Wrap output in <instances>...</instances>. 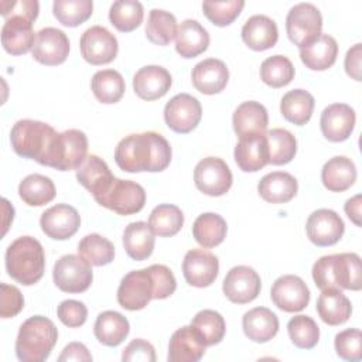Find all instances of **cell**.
<instances>
[{"label":"cell","instance_id":"6da1fadb","mask_svg":"<svg viewBox=\"0 0 362 362\" xmlns=\"http://www.w3.org/2000/svg\"><path fill=\"white\" fill-rule=\"evenodd\" d=\"M170 143L156 132L134 133L123 137L115 148V161L126 173H158L171 161Z\"/></svg>","mask_w":362,"mask_h":362},{"label":"cell","instance_id":"7a4b0ae2","mask_svg":"<svg viewBox=\"0 0 362 362\" xmlns=\"http://www.w3.org/2000/svg\"><path fill=\"white\" fill-rule=\"evenodd\" d=\"M58 140L59 133L52 126L31 119L16 122L10 132L11 147L18 156L52 168L57 161Z\"/></svg>","mask_w":362,"mask_h":362},{"label":"cell","instance_id":"3957f363","mask_svg":"<svg viewBox=\"0 0 362 362\" xmlns=\"http://www.w3.org/2000/svg\"><path fill=\"white\" fill-rule=\"evenodd\" d=\"M313 279L321 291L327 288L358 291L362 287L361 257L356 253L322 256L313 266Z\"/></svg>","mask_w":362,"mask_h":362},{"label":"cell","instance_id":"277c9868","mask_svg":"<svg viewBox=\"0 0 362 362\" xmlns=\"http://www.w3.org/2000/svg\"><path fill=\"white\" fill-rule=\"evenodd\" d=\"M45 255L41 243L33 236H20L6 250V270L23 286H33L44 274Z\"/></svg>","mask_w":362,"mask_h":362},{"label":"cell","instance_id":"5b68a950","mask_svg":"<svg viewBox=\"0 0 362 362\" xmlns=\"http://www.w3.org/2000/svg\"><path fill=\"white\" fill-rule=\"evenodd\" d=\"M58 339V329L54 322L42 315L25 320L16 339V355L21 362L45 361Z\"/></svg>","mask_w":362,"mask_h":362},{"label":"cell","instance_id":"8992f818","mask_svg":"<svg viewBox=\"0 0 362 362\" xmlns=\"http://www.w3.org/2000/svg\"><path fill=\"white\" fill-rule=\"evenodd\" d=\"M95 201L119 215H133L144 208L146 191L134 181L115 178L109 188Z\"/></svg>","mask_w":362,"mask_h":362},{"label":"cell","instance_id":"52a82bcc","mask_svg":"<svg viewBox=\"0 0 362 362\" xmlns=\"http://www.w3.org/2000/svg\"><path fill=\"white\" fill-rule=\"evenodd\" d=\"M322 28V16L311 3H298L290 8L286 17V31L298 48L315 41Z\"/></svg>","mask_w":362,"mask_h":362},{"label":"cell","instance_id":"ba28073f","mask_svg":"<svg viewBox=\"0 0 362 362\" xmlns=\"http://www.w3.org/2000/svg\"><path fill=\"white\" fill-rule=\"evenodd\" d=\"M55 286L65 293L86 291L93 280L90 264L79 255H64L52 270Z\"/></svg>","mask_w":362,"mask_h":362},{"label":"cell","instance_id":"9c48e42d","mask_svg":"<svg viewBox=\"0 0 362 362\" xmlns=\"http://www.w3.org/2000/svg\"><path fill=\"white\" fill-rule=\"evenodd\" d=\"M154 294V280L147 269L132 270L120 281L117 288V303L129 311L144 308Z\"/></svg>","mask_w":362,"mask_h":362},{"label":"cell","instance_id":"30bf717a","mask_svg":"<svg viewBox=\"0 0 362 362\" xmlns=\"http://www.w3.org/2000/svg\"><path fill=\"white\" fill-rule=\"evenodd\" d=\"M232 181L233 177L230 168L219 157H205L195 165V187L209 197H221L226 194L232 187Z\"/></svg>","mask_w":362,"mask_h":362},{"label":"cell","instance_id":"8fae6325","mask_svg":"<svg viewBox=\"0 0 362 362\" xmlns=\"http://www.w3.org/2000/svg\"><path fill=\"white\" fill-rule=\"evenodd\" d=\"M81 54L90 65H103L112 62L119 51L116 37L102 25H92L85 30L79 41Z\"/></svg>","mask_w":362,"mask_h":362},{"label":"cell","instance_id":"7c38bea8","mask_svg":"<svg viewBox=\"0 0 362 362\" xmlns=\"http://www.w3.org/2000/svg\"><path fill=\"white\" fill-rule=\"evenodd\" d=\"M202 117V107L197 98L189 93H178L173 96L164 107V120L175 133L192 132Z\"/></svg>","mask_w":362,"mask_h":362},{"label":"cell","instance_id":"4fadbf2b","mask_svg":"<svg viewBox=\"0 0 362 362\" xmlns=\"http://www.w3.org/2000/svg\"><path fill=\"white\" fill-rule=\"evenodd\" d=\"M35 18L13 13L4 18L1 27V44L3 48L11 55H23L33 49L35 37L33 30V23Z\"/></svg>","mask_w":362,"mask_h":362},{"label":"cell","instance_id":"5bb4252c","mask_svg":"<svg viewBox=\"0 0 362 362\" xmlns=\"http://www.w3.org/2000/svg\"><path fill=\"white\" fill-rule=\"evenodd\" d=\"M262 288L260 276L249 266L232 267L222 283L226 298L235 304H246L253 301Z\"/></svg>","mask_w":362,"mask_h":362},{"label":"cell","instance_id":"9a60e30c","mask_svg":"<svg viewBox=\"0 0 362 362\" xmlns=\"http://www.w3.org/2000/svg\"><path fill=\"white\" fill-rule=\"evenodd\" d=\"M270 297L277 308L286 313H297L308 305L310 290L298 276L284 274L273 283Z\"/></svg>","mask_w":362,"mask_h":362},{"label":"cell","instance_id":"2e32d148","mask_svg":"<svg viewBox=\"0 0 362 362\" xmlns=\"http://www.w3.org/2000/svg\"><path fill=\"white\" fill-rule=\"evenodd\" d=\"M31 54L42 65H59L68 58L69 40L62 30L45 27L37 33Z\"/></svg>","mask_w":362,"mask_h":362},{"label":"cell","instance_id":"e0dca14e","mask_svg":"<svg viewBox=\"0 0 362 362\" xmlns=\"http://www.w3.org/2000/svg\"><path fill=\"white\" fill-rule=\"evenodd\" d=\"M308 239L317 246H332L344 235L345 225L341 216L327 208L314 211L305 223Z\"/></svg>","mask_w":362,"mask_h":362},{"label":"cell","instance_id":"ac0fdd59","mask_svg":"<svg viewBox=\"0 0 362 362\" xmlns=\"http://www.w3.org/2000/svg\"><path fill=\"white\" fill-rule=\"evenodd\" d=\"M219 272L218 257L205 249H191L182 260V274L188 284L194 287L211 286Z\"/></svg>","mask_w":362,"mask_h":362},{"label":"cell","instance_id":"d6986e66","mask_svg":"<svg viewBox=\"0 0 362 362\" xmlns=\"http://www.w3.org/2000/svg\"><path fill=\"white\" fill-rule=\"evenodd\" d=\"M40 225L48 238L65 240L78 232L81 216L74 206L68 204H57L42 212Z\"/></svg>","mask_w":362,"mask_h":362},{"label":"cell","instance_id":"ffe728a7","mask_svg":"<svg viewBox=\"0 0 362 362\" xmlns=\"http://www.w3.org/2000/svg\"><path fill=\"white\" fill-rule=\"evenodd\" d=\"M355 110L346 103H332L327 106L320 117V127L324 137L339 143L346 140L355 127Z\"/></svg>","mask_w":362,"mask_h":362},{"label":"cell","instance_id":"44dd1931","mask_svg":"<svg viewBox=\"0 0 362 362\" xmlns=\"http://www.w3.org/2000/svg\"><path fill=\"white\" fill-rule=\"evenodd\" d=\"M235 161L245 173H256L269 164V146L264 133H250L239 137L235 147Z\"/></svg>","mask_w":362,"mask_h":362},{"label":"cell","instance_id":"7402d4cb","mask_svg":"<svg viewBox=\"0 0 362 362\" xmlns=\"http://www.w3.org/2000/svg\"><path fill=\"white\" fill-rule=\"evenodd\" d=\"M170 72L160 65H146L133 76L134 93L143 100H156L163 98L171 88Z\"/></svg>","mask_w":362,"mask_h":362},{"label":"cell","instance_id":"603a6c76","mask_svg":"<svg viewBox=\"0 0 362 362\" xmlns=\"http://www.w3.org/2000/svg\"><path fill=\"white\" fill-rule=\"evenodd\" d=\"M88 137L78 129H68L59 133L57 163L55 167L59 171L76 170L86 158Z\"/></svg>","mask_w":362,"mask_h":362},{"label":"cell","instance_id":"cb8c5ba5","mask_svg":"<svg viewBox=\"0 0 362 362\" xmlns=\"http://www.w3.org/2000/svg\"><path fill=\"white\" fill-rule=\"evenodd\" d=\"M192 85L204 95H215L225 89L229 81L226 64L218 58H208L198 62L191 72Z\"/></svg>","mask_w":362,"mask_h":362},{"label":"cell","instance_id":"d4e9b609","mask_svg":"<svg viewBox=\"0 0 362 362\" xmlns=\"http://www.w3.org/2000/svg\"><path fill=\"white\" fill-rule=\"evenodd\" d=\"M206 345L192 325L178 328L168 342V362H197L205 354Z\"/></svg>","mask_w":362,"mask_h":362},{"label":"cell","instance_id":"484cf974","mask_svg":"<svg viewBox=\"0 0 362 362\" xmlns=\"http://www.w3.org/2000/svg\"><path fill=\"white\" fill-rule=\"evenodd\" d=\"M243 42L255 51H264L276 45L279 30L274 20L263 14L249 17L242 27Z\"/></svg>","mask_w":362,"mask_h":362},{"label":"cell","instance_id":"4316f807","mask_svg":"<svg viewBox=\"0 0 362 362\" xmlns=\"http://www.w3.org/2000/svg\"><path fill=\"white\" fill-rule=\"evenodd\" d=\"M115 178L107 164L95 154L86 156L83 163L76 168V180L92 194L93 199L100 197Z\"/></svg>","mask_w":362,"mask_h":362},{"label":"cell","instance_id":"83f0119b","mask_svg":"<svg viewBox=\"0 0 362 362\" xmlns=\"http://www.w3.org/2000/svg\"><path fill=\"white\" fill-rule=\"evenodd\" d=\"M242 328L245 335L253 342H267L279 331V318L266 307H255L243 314Z\"/></svg>","mask_w":362,"mask_h":362},{"label":"cell","instance_id":"f1b7e54d","mask_svg":"<svg viewBox=\"0 0 362 362\" xmlns=\"http://www.w3.org/2000/svg\"><path fill=\"white\" fill-rule=\"evenodd\" d=\"M298 189L297 180L286 171L266 174L257 184L259 195L270 204H284L291 201Z\"/></svg>","mask_w":362,"mask_h":362},{"label":"cell","instance_id":"f546056e","mask_svg":"<svg viewBox=\"0 0 362 362\" xmlns=\"http://www.w3.org/2000/svg\"><path fill=\"white\" fill-rule=\"evenodd\" d=\"M208 45L209 34L197 20L187 18L178 25L175 49L182 58H195L206 51Z\"/></svg>","mask_w":362,"mask_h":362},{"label":"cell","instance_id":"4dcf8cb0","mask_svg":"<svg viewBox=\"0 0 362 362\" xmlns=\"http://www.w3.org/2000/svg\"><path fill=\"white\" fill-rule=\"evenodd\" d=\"M338 57V44L329 34H320V37L300 48L301 62L313 71H325L331 68Z\"/></svg>","mask_w":362,"mask_h":362},{"label":"cell","instance_id":"1f68e13d","mask_svg":"<svg viewBox=\"0 0 362 362\" xmlns=\"http://www.w3.org/2000/svg\"><path fill=\"white\" fill-rule=\"evenodd\" d=\"M321 181L328 191L344 192L356 181V167L351 158L335 156L324 164Z\"/></svg>","mask_w":362,"mask_h":362},{"label":"cell","instance_id":"d6a6232c","mask_svg":"<svg viewBox=\"0 0 362 362\" xmlns=\"http://www.w3.org/2000/svg\"><path fill=\"white\" fill-rule=\"evenodd\" d=\"M315 308L320 318L328 325H341L346 322L352 313L351 301L339 288L322 290Z\"/></svg>","mask_w":362,"mask_h":362},{"label":"cell","instance_id":"836d02e7","mask_svg":"<svg viewBox=\"0 0 362 362\" xmlns=\"http://www.w3.org/2000/svg\"><path fill=\"white\" fill-rule=\"evenodd\" d=\"M267 123V110L262 103L256 100L240 103L232 116L233 130L239 137L250 133H264Z\"/></svg>","mask_w":362,"mask_h":362},{"label":"cell","instance_id":"e575fe53","mask_svg":"<svg viewBox=\"0 0 362 362\" xmlns=\"http://www.w3.org/2000/svg\"><path fill=\"white\" fill-rule=\"evenodd\" d=\"M130 324L124 315L117 311H103L98 315L93 334L96 339L106 346L120 345L129 335Z\"/></svg>","mask_w":362,"mask_h":362},{"label":"cell","instance_id":"d590c367","mask_svg":"<svg viewBox=\"0 0 362 362\" xmlns=\"http://www.w3.org/2000/svg\"><path fill=\"white\" fill-rule=\"evenodd\" d=\"M123 246L129 257L133 260H146L154 249V232L150 225L143 221L132 222L123 233Z\"/></svg>","mask_w":362,"mask_h":362},{"label":"cell","instance_id":"8d00e7d4","mask_svg":"<svg viewBox=\"0 0 362 362\" xmlns=\"http://www.w3.org/2000/svg\"><path fill=\"white\" fill-rule=\"evenodd\" d=\"M314 96L304 89L288 90L280 102V112L283 117L297 126L305 124L314 110Z\"/></svg>","mask_w":362,"mask_h":362},{"label":"cell","instance_id":"74e56055","mask_svg":"<svg viewBox=\"0 0 362 362\" xmlns=\"http://www.w3.org/2000/svg\"><path fill=\"white\" fill-rule=\"evenodd\" d=\"M226 221L214 212L201 214L192 225V235L202 247H215L226 238Z\"/></svg>","mask_w":362,"mask_h":362},{"label":"cell","instance_id":"f35d334b","mask_svg":"<svg viewBox=\"0 0 362 362\" xmlns=\"http://www.w3.org/2000/svg\"><path fill=\"white\" fill-rule=\"evenodd\" d=\"M18 195L24 204L30 206H41L55 198V185L49 177L30 174L20 182Z\"/></svg>","mask_w":362,"mask_h":362},{"label":"cell","instance_id":"ab89813d","mask_svg":"<svg viewBox=\"0 0 362 362\" xmlns=\"http://www.w3.org/2000/svg\"><path fill=\"white\" fill-rule=\"evenodd\" d=\"M95 98L102 103H116L122 99L126 85L120 72L115 69L98 71L90 81Z\"/></svg>","mask_w":362,"mask_h":362},{"label":"cell","instance_id":"60d3db41","mask_svg":"<svg viewBox=\"0 0 362 362\" xmlns=\"http://www.w3.org/2000/svg\"><path fill=\"white\" fill-rule=\"evenodd\" d=\"M148 225L154 235L170 238L181 230L184 225V214L177 205L160 204L151 211Z\"/></svg>","mask_w":362,"mask_h":362},{"label":"cell","instance_id":"b9f144b4","mask_svg":"<svg viewBox=\"0 0 362 362\" xmlns=\"http://www.w3.org/2000/svg\"><path fill=\"white\" fill-rule=\"evenodd\" d=\"M177 20L174 14L165 10L153 8L146 24V35L156 45H167L177 35Z\"/></svg>","mask_w":362,"mask_h":362},{"label":"cell","instance_id":"7bdbcfd3","mask_svg":"<svg viewBox=\"0 0 362 362\" xmlns=\"http://www.w3.org/2000/svg\"><path fill=\"white\" fill-rule=\"evenodd\" d=\"M269 146V163L283 165L290 163L297 153V140L286 129L276 127L266 133Z\"/></svg>","mask_w":362,"mask_h":362},{"label":"cell","instance_id":"ee69618b","mask_svg":"<svg viewBox=\"0 0 362 362\" xmlns=\"http://www.w3.org/2000/svg\"><path fill=\"white\" fill-rule=\"evenodd\" d=\"M144 17L143 4L137 0H117L110 6L109 20L122 33L136 30Z\"/></svg>","mask_w":362,"mask_h":362},{"label":"cell","instance_id":"f6af8a7d","mask_svg":"<svg viewBox=\"0 0 362 362\" xmlns=\"http://www.w3.org/2000/svg\"><path fill=\"white\" fill-rule=\"evenodd\" d=\"M78 255L90 266H105L115 259L113 243L98 233H90L82 238L78 245Z\"/></svg>","mask_w":362,"mask_h":362},{"label":"cell","instance_id":"bcb514c9","mask_svg":"<svg viewBox=\"0 0 362 362\" xmlns=\"http://www.w3.org/2000/svg\"><path fill=\"white\" fill-rule=\"evenodd\" d=\"M191 325L198 331L206 346L219 344L226 332L223 317L215 310H202L192 318Z\"/></svg>","mask_w":362,"mask_h":362},{"label":"cell","instance_id":"7dc6e473","mask_svg":"<svg viewBox=\"0 0 362 362\" xmlns=\"http://www.w3.org/2000/svg\"><path fill=\"white\" fill-rule=\"evenodd\" d=\"M93 10L92 0H55L52 13L55 18L66 27H76L85 23Z\"/></svg>","mask_w":362,"mask_h":362},{"label":"cell","instance_id":"c3c4849f","mask_svg":"<svg viewBox=\"0 0 362 362\" xmlns=\"http://www.w3.org/2000/svg\"><path fill=\"white\" fill-rule=\"evenodd\" d=\"M260 78L272 88H281L293 81L294 66L287 57L273 55L262 62Z\"/></svg>","mask_w":362,"mask_h":362},{"label":"cell","instance_id":"681fc988","mask_svg":"<svg viewBox=\"0 0 362 362\" xmlns=\"http://www.w3.org/2000/svg\"><path fill=\"white\" fill-rule=\"evenodd\" d=\"M291 342L300 349H313L320 339V328L308 315H296L287 324Z\"/></svg>","mask_w":362,"mask_h":362},{"label":"cell","instance_id":"f907efd6","mask_svg":"<svg viewBox=\"0 0 362 362\" xmlns=\"http://www.w3.org/2000/svg\"><path fill=\"white\" fill-rule=\"evenodd\" d=\"M245 6L243 0H226V1H204L202 10L206 18L218 25L225 27L233 23V20L240 14Z\"/></svg>","mask_w":362,"mask_h":362},{"label":"cell","instance_id":"816d5d0a","mask_svg":"<svg viewBox=\"0 0 362 362\" xmlns=\"http://www.w3.org/2000/svg\"><path fill=\"white\" fill-rule=\"evenodd\" d=\"M337 355L349 362L362 359V334L358 328H348L335 335Z\"/></svg>","mask_w":362,"mask_h":362},{"label":"cell","instance_id":"f5cc1de1","mask_svg":"<svg viewBox=\"0 0 362 362\" xmlns=\"http://www.w3.org/2000/svg\"><path fill=\"white\" fill-rule=\"evenodd\" d=\"M148 270L154 280L153 298L164 300V298L170 297L177 288V281H175L173 272L164 264H151L148 267Z\"/></svg>","mask_w":362,"mask_h":362},{"label":"cell","instance_id":"db71d44e","mask_svg":"<svg viewBox=\"0 0 362 362\" xmlns=\"http://www.w3.org/2000/svg\"><path fill=\"white\" fill-rule=\"evenodd\" d=\"M57 315L64 325L69 328H78L85 324L88 317V308L82 301L64 300L57 308Z\"/></svg>","mask_w":362,"mask_h":362},{"label":"cell","instance_id":"11a10c76","mask_svg":"<svg viewBox=\"0 0 362 362\" xmlns=\"http://www.w3.org/2000/svg\"><path fill=\"white\" fill-rule=\"evenodd\" d=\"M0 315L1 318L16 317L24 307V297L16 286L0 284Z\"/></svg>","mask_w":362,"mask_h":362},{"label":"cell","instance_id":"9f6ffc18","mask_svg":"<svg viewBox=\"0 0 362 362\" xmlns=\"http://www.w3.org/2000/svg\"><path fill=\"white\" fill-rule=\"evenodd\" d=\"M122 359L126 362H154L156 361V351L154 346L147 342L146 339L136 338L133 339L123 351Z\"/></svg>","mask_w":362,"mask_h":362},{"label":"cell","instance_id":"6f0895ef","mask_svg":"<svg viewBox=\"0 0 362 362\" xmlns=\"http://www.w3.org/2000/svg\"><path fill=\"white\" fill-rule=\"evenodd\" d=\"M59 362L64 361H79V362H90L92 355L88 348L81 342H71L64 349L62 354L58 356Z\"/></svg>","mask_w":362,"mask_h":362},{"label":"cell","instance_id":"680465c9","mask_svg":"<svg viewBox=\"0 0 362 362\" xmlns=\"http://www.w3.org/2000/svg\"><path fill=\"white\" fill-rule=\"evenodd\" d=\"M361 58L362 44H355L345 55V71L355 81H361Z\"/></svg>","mask_w":362,"mask_h":362},{"label":"cell","instance_id":"91938a15","mask_svg":"<svg viewBox=\"0 0 362 362\" xmlns=\"http://www.w3.org/2000/svg\"><path fill=\"white\" fill-rule=\"evenodd\" d=\"M361 205H362V197L361 194L349 198L346 202H345V212L348 215V218L356 225V226H361L362 222H361Z\"/></svg>","mask_w":362,"mask_h":362}]
</instances>
